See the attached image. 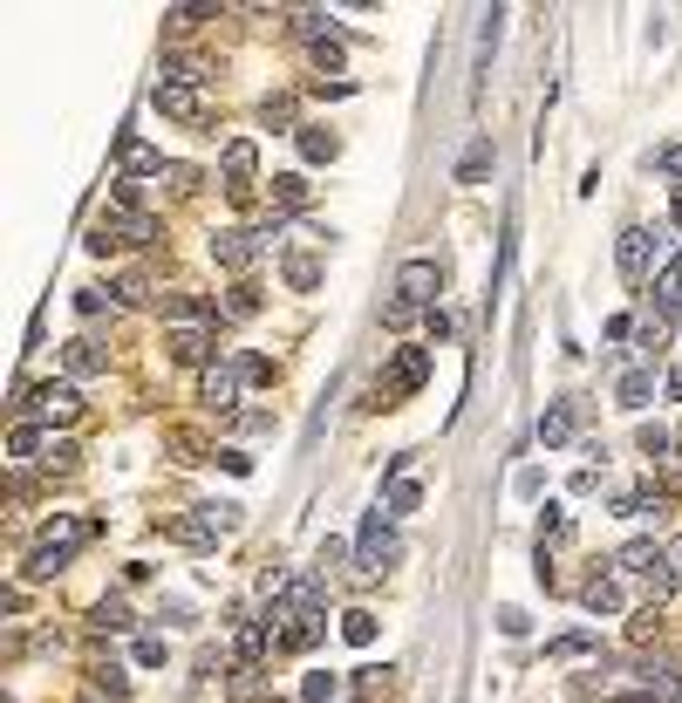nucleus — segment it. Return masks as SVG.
<instances>
[{
	"label": "nucleus",
	"instance_id": "nucleus-5",
	"mask_svg": "<svg viewBox=\"0 0 682 703\" xmlns=\"http://www.w3.org/2000/svg\"><path fill=\"white\" fill-rule=\"evenodd\" d=\"M151 103L164 110L171 123H205L212 117V103H205V89H191V82H157Z\"/></svg>",
	"mask_w": 682,
	"mask_h": 703
},
{
	"label": "nucleus",
	"instance_id": "nucleus-16",
	"mask_svg": "<svg viewBox=\"0 0 682 703\" xmlns=\"http://www.w3.org/2000/svg\"><path fill=\"white\" fill-rule=\"evenodd\" d=\"M82 540H89V526H82L76 512H55V519L41 526V547H55V553H76Z\"/></svg>",
	"mask_w": 682,
	"mask_h": 703
},
{
	"label": "nucleus",
	"instance_id": "nucleus-32",
	"mask_svg": "<svg viewBox=\"0 0 682 703\" xmlns=\"http://www.w3.org/2000/svg\"><path fill=\"white\" fill-rule=\"evenodd\" d=\"M635 342H642L635 355H648V362H655V355L669 349V321H662V314H655V321H642V328H635Z\"/></svg>",
	"mask_w": 682,
	"mask_h": 703
},
{
	"label": "nucleus",
	"instance_id": "nucleus-52",
	"mask_svg": "<svg viewBox=\"0 0 682 703\" xmlns=\"http://www.w3.org/2000/svg\"><path fill=\"white\" fill-rule=\"evenodd\" d=\"M669 219H676V226H682V192H676V198H669Z\"/></svg>",
	"mask_w": 682,
	"mask_h": 703
},
{
	"label": "nucleus",
	"instance_id": "nucleus-29",
	"mask_svg": "<svg viewBox=\"0 0 682 703\" xmlns=\"http://www.w3.org/2000/svg\"><path fill=\"white\" fill-rule=\"evenodd\" d=\"M485 171H492V144H485V137H478V144H471V151H464V164H457V185H478V178H485Z\"/></svg>",
	"mask_w": 682,
	"mask_h": 703
},
{
	"label": "nucleus",
	"instance_id": "nucleus-11",
	"mask_svg": "<svg viewBox=\"0 0 682 703\" xmlns=\"http://www.w3.org/2000/svg\"><path fill=\"white\" fill-rule=\"evenodd\" d=\"M212 342H219V328H178L164 349H171V362H185V369H212Z\"/></svg>",
	"mask_w": 682,
	"mask_h": 703
},
{
	"label": "nucleus",
	"instance_id": "nucleus-43",
	"mask_svg": "<svg viewBox=\"0 0 682 703\" xmlns=\"http://www.w3.org/2000/svg\"><path fill=\"white\" fill-rule=\"evenodd\" d=\"M171 451H178V465H205V444H198V437H185V430L171 437Z\"/></svg>",
	"mask_w": 682,
	"mask_h": 703
},
{
	"label": "nucleus",
	"instance_id": "nucleus-26",
	"mask_svg": "<svg viewBox=\"0 0 682 703\" xmlns=\"http://www.w3.org/2000/svg\"><path fill=\"white\" fill-rule=\"evenodd\" d=\"M171 540H178V547H191V553H205L212 540H219V533H212V526L191 512V519H171Z\"/></svg>",
	"mask_w": 682,
	"mask_h": 703
},
{
	"label": "nucleus",
	"instance_id": "nucleus-44",
	"mask_svg": "<svg viewBox=\"0 0 682 703\" xmlns=\"http://www.w3.org/2000/svg\"><path fill=\"white\" fill-rule=\"evenodd\" d=\"M314 69H341V41H335V35L314 41Z\"/></svg>",
	"mask_w": 682,
	"mask_h": 703
},
{
	"label": "nucleus",
	"instance_id": "nucleus-21",
	"mask_svg": "<svg viewBox=\"0 0 682 703\" xmlns=\"http://www.w3.org/2000/svg\"><path fill=\"white\" fill-rule=\"evenodd\" d=\"M648 396H655V369H628V376L614 383V403H621V410H642Z\"/></svg>",
	"mask_w": 682,
	"mask_h": 703
},
{
	"label": "nucleus",
	"instance_id": "nucleus-14",
	"mask_svg": "<svg viewBox=\"0 0 682 703\" xmlns=\"http://www.w3.org/2000/svg\"><path fill=\"white\" fill-rule=\"evenodd\" d=\"M62 362H69V376H103V369H110V349H103L96 335H76V342L62 349Z\"/></svg>",
	"mask_w": 682,
	"mask_h": 703
},
{
	"label": "nucleus",
	"instance_id": "nucleus-22",
	"mask_svg": "<svg viewBox=\"0 0 682 703\" xmlns=\"http://www.w3.org/2000/svg\"><path fill=\"white\" fill-rule=\"evenodd\" d=\"M205 21H219V7H171V14H164V35L185 41V35H198Z\"/></svg>",
	"mask_w": 682,
	"mask_h": 703
},
{
	"label": "nucleus",
	"instance_id": "nucleus-3",
	"mask_svg": "<svg viewBox=\"0 0 682 703\" xmlns=\"http://www.w3.org/2000/svg\"><path fill=\"white\" fill-rule=\"evenodd\" d=\"M423 383H430V349H396V362H389V383L369 396V410H376V403H396V396H417Z\"/></svg>",
	"mask_w": 682,
	"mask_h": 703
},
{
	"label": "nucleus",
	"instance_id": "nucleus-2",
	"mask_svg": "<svg viewBox=\"0 0 682 703\" xmlns=\"http://www.w3.org/2000/svg\"><path fill=\"white\" fill-rule=\"evenodd\" d=\"M266 246H273L266 233H246V226H226V233H212V260H219L226 274H253Z\"/></svg>",
	"mask_w": 682,
	"mask_h": 703
},
{
	"label": "nucleus",
	"instance_id": "nucleus-17",
	"mask_svg": "<svg viewBox=\"0 0 682 703\" xmlns=\"http://www.w3.org/2000/svg\"><path fill=\"white\" fill-rule=\"evenodd\" d=\"M266 198H273V219H287V212H301V205H307V178H301V171H280V178L266 185Z\"/></svg>",
	"mask_w": 682,
	"mask_h": 703
},
{
	"label": "nucleus",
	"instance_id": "nucleus-38",
	"mask_svg": "<svg viewBox=\"0 0 682 703\" xmlns=\"http://www.w3.org/2000/svg\"><path fill=\"white\" fill-rule=\"evenodd\" d=\"M76 314L103 321V314H110V294H103V287H76Z\"/></svg>",
	"mask_w": 682,
	"mask_h": 703
},
{
	"label": "nucleus",
	"instance_id": "nucleus-13",
	"mask_svg": "<svg viewBox=\"0 0 682 703\" xmlns=\"http://www.w3.org/2000/svg\"><path fill=\"white\" fill-rule=\"evenodd\" d=\"M232 396H239V369H226V362H212V369L198 376V403L226 417V410H232Z\"/></svg>",
	"mask_w": 682,
	"mask_h": 703
},
{
	"label": "nucleus",
	"instance_id": "nucleus-8",
	"mask_svg": "<svg viewBox=\"0 0 682 703\" xmlns=\"http://www.w3.org/2000/svg\"><path fill=\"white\" fill-rule=\"evenodd\" d=\"M321 642H328V615H321V608H294L287 628H280V649L307 656V649H321Z\"/></svg>",
	"mask_w": 682,
	"mask_h": 703
},
{
	"label": "nucleus",
	"instance_id": "nucleus-45",
	"mask_svg": "<svg viewBox=\"0 0 682 703\" xmlns=\"http://www.w3.org/2000/svg\"><path fill=\"white\" fill-rule=\"evenodd\" d=\"M655 164H662V171L676 178V192H682V144H669V151H655Z\"/></svg>",
	"mask_w": 682,
	"mask_h": 703
},
{
	"label": "nucleus",
	"instance_id": "nucleus-42",
	"mask_svg": "<svg viewBox=\"0 0 682 703\" xmlns=\"http://www.w3.org/2000/svg\"><path fill=\"white\" fill-rule=\"evenodd\" d=\"M123 301H164L151 287V274H123Z\"/></svg>",
	"mask_w": 682,
	"mask_h": 703
},
{
	"label": "nucleus",
	"instance_id": "nucleus-18",
	"mask_svg": "<svg viewBox=\"0 0 682 703\" xmlns=\"http://www.w3.org/2000/svg\"><path fill=\"white\" fill-rule=\"evenodd\" d=\"M580 608L587 615H621V581L614 574H594V581L580 587Z\"/></svg>",
	"mask_w": 682,
	"mask_h": 703
},
{
	"label": "nucleus",
	"instance_id": "nucleus-6",
	"mask_svg": "<svg viewBox=\"0 0 682 703\" xmlns=\"http://www.w3.org/2000/svg\"><path fill=\"white\" fill-rule=\"evenodd\" d=\"M396 294L417 301V308H430V301L444 294V267H437V260H403V267H396Z\"/></svg>",
	"mask_w": 682,
	"mask_h": 703
},
{
	"label": "nucleus",
	"instance_id": "nucleus-9",
	"mask_svg": "<svg viewBox=\"0 0 682 703\" xmlns=\"http://www.w3.org/2000/svg\"><path fill=\"white\" fill-rule=\"evenodd\" d=\"M614 260H621V280H635V287H642L648 267H655V233L628 226V233H621V246H614Z\"/></svg>",
	"mask_w": 682,
	"mask_h": 703
},
{
	"label": "nucleus",
	"instance_id": "nucleus-47",
	"mask_svg": "<svg viewBox=\"0 0 682 703\" xmlns=\"http://www.w3.org/2000/svg\"><path fill=\"white\" fill-rule=\"evenodd\" d=\"M137 663H144V669L164 663V642H157V635H144V642H137Z\"/></svg>",
	"mask_w": 682,
	"mask_h": 703
},
{
	"label": "nucleus",
	"instance_id": "nucleus-15",
	"mask_svg": "<svg viewBox=\"0 0 682 703\" xmlns=\"http://www.w3.org/2000/svg\"><path fill=\"white\" fill-rule=\"evenodd\" d=\"M614 567H621V574H642V581H648L655 567H669V553L655 547V540H628V547L614 553Z\"/></svg>",
	"mask_w": 682,
	"mask_h": 703
},
{
	"label": "nucleus",
	"instance_id": "nucleus-51",
	"mask_svg": "<svg viewBox=\"0 0 682 703\" xmlns=\"http://www.w3.org/2000/svg\"><path fill=\"white\" fill-rule=\"evenodd\" d=\"M669 396H682V369H669Z\"/></svg>",
	"mask_w": 682,
	"mask_h": 703
},
{
	"label": "nucleus",
	"instance_id": "nucleus-24",
	"mask_svg": "<svg viewBox=\"0 0 682 703\" xmlns=\"http://www.w3.org/2000/svg\"><path fill=\"white\" fill-rule=\"evenodd\" d=\"M642 697L648 703H682V676L676 669H642Z\"/></svg>",
	"mask_w": 682,
	"mask_h": 703
},
{
	"label": "nucleus",
	"instance_id": "nucleus-35",
	"mask_svg": "<svg viewBox=\"0 0 682 703\" xmlns=\"http://www.w3.org/2000/svg\"><path fill=\"white\" fill-rule=\"evenodd\" d=\"M417 301H403V294H396V301H389V308H382V328H389V335H403V328H417Z\"/></svg>",
	"mask_w": 682,
	"mask_h": 703
},
{
	"label": "nucleus",
	"instance_id": "nucleus-12",
	"mask_svg": "<svg viewBox=\"0 0 682 703\" xmlns=\"http://www.w3.org/2000/svg\"><path fill=\"white\" fill-rule=\"evenodd\" d=\"M164 321H178V328H219V301H205V294H164Z\"/></svg>",
	"mask_w": 682,
	"mask_h": 703
},
{
	"label": "nucleus",
	"instance_id": "nucleus-7",
	"mask_svg": "<svg viewBox=\"0 0 682 703\" xmlns=\"http://www.w3.org/2000/svg\"><path fill=\"white\" fill-rule=\"evenodd\" d=\"M219 171H226V192H232V198H253V171H260V151H253V137H232L226 157H219Z\"/></svg>",
	"mask_w": 682,
	"mask_h": 703
},
{
	"label": "nucleus",
	"instance_id": "nucleus-34",
	"mask_svg": "<svg viewBox=\"0 0 682 703\" xmlns=\"http://www.w3.org/2000/svg\"><path fill=\"white\" fill-rule=\"evenodd\" d=\"M260 117H266V130H301V123H294V96H266Z\"/></svg>",
	"mask_w": 682,
	"mask_h": 703
},
{
	"label": "nucleus",
	"instance_id": "nucleus-28",
	"mask_svg": "<svg viewBox=\"0 0 682 703\" xmlns=\"http://www.w3.org/2000/svg\"><path fill=\"white\" fill-rule=\"evenodd\" d=\"M635 451H642V458H669V451H676V437H669L662 424H635Z\"/></svg>",
	"mask_w": 682,
	"mask_h": 703
},
{
	"label": "nucleus",
	"instance_id": "nucleus-23",
	"mask_svg": "<svg viewBox=\"0 0 682 703\" xmlns=\"http://www.w3.org/2000/svg\"><path fill=\"white\" fill-rule=\"evenodd\" d=\"M294 137H301V157H307V164H328V157L341 151V144H335V130H321V123H301Z\"/></svg>",
	"mask_w": 682,
	"mask_h": 703
},
{
	"label": "nucleus",
	"instance_id": "nucleus-49",
	"mask_svg": "<svg viewBox=\"0 0 682 703\" xmlns=\"http://www.w3.org/2000/svg\"><path fill=\"white\" fill-rule=\"evenodd\" d=\"M341 560H348V547H341V540H328V547H321V567H314V574H328V567H341Z\"/></svg>",
	"mask_w": 682,
	"mask_h": 703
},
{
	"label": "nucleus",
	"instance_id": "nucleus-46",
	"mask_svg": "<svg viewBox=\"0 0 682 703\" xmlns=\"http://www.w3.org/2000/svg\"><path fill=\"white\" fill-rule=\"evenodd\" d=\"M498 628H505V635H526V608H498Z\"/></svg>",
	"mask_w": 682,
	"mask_h": 703
},
{
	"label": "nucleus",
	"instance_id": "nucleus-19",
	"mask_svg": "<svg viewBox=\"0 0 682 703\" xmlns=\"http://www.w3.org/2000/svg\"><path fill=\"white\" fill-rule=\"evenodd\" d=\"M116 157H123V171H130V178H164V157H157L151 144H137V137H123V144H116Z\"/></svg>",
	"mask_w": 682,
	"mask_h": 703
},
{
	"label": "nucleus",
	"instance_id": "nucleus-53",
	"mask_svg": "<svg viewBox=\"0 0 682 703\" xmlns=\"http://www.w3.org/2000/svg\"><path fill=\"white\" fill-rule=\"evenodd\" d=\"M676 485H682V465H676Z\"/></svg>",
	"mask_w": 682,
	"mask_h": 703
},
{
	"label": "nucleus",
	"instance_id": "nucleus-4",
	"mask_svg": "<svg viewBox=\"0 0 682 703\" xmlns=\"http://www.w3.org/2000/svg\"><path fill=\"white\" fill-rule=\"evenodd\" d=\"M14 396H21V410H41L48 424L82 417V390H76V383H41V390H14Z\"/></svg>",
	"mask_w": 682,
	"mask_h": 703
},
{
	"label": "nucleus",
	"instance_id": "nucleus-31",
	"mask_svg": "<svg viewBox=\"0 0 682 703\" xmlns=\"http://www.w3.org/2000/svg\"><path fill=\"white\" fill-rule=\"evenodd\" d=\"M226 314H232V321H253V314H260V287H253V280H239V287L226 294Z\"/></svg>",
	"mask_w": 682,
	"mask_h": 703
},
{
	"label": "nucleus",
	"instance_id": "nucleus-40",
	"mask_svg": "<svg viewBox=\"0 0 682 703\" xmlns=\"http://www.w3.org/2000/svg\"><path fill=\"white\" fill-rule=\"evenodd\" d=\"M96 628H110V635H116V628H130V608H123L116 594H110V601H96Z\"/></svg>",
	"mask_w": 682,
	"mask_h": 703
},
{
	"label": "nucleus",
	"instance_id": "nucleus-10",
	"mask_svg": "<svg viewBox=\"0 0 682 703\" xmlns=\"http://www.w3.org/2000/svg\"><path fill=\"white\" fill-rule=\"evenodd\" d=\"M417 506H423V485L410 478V458H396V465H389V492H382V512H389V519H403V512H417Z\"/></svg>",
	"mask_w": 682,
	"mask_h": 703
},
{
	"label": "nucleus",
	"instance_id": "nucleus-25",
	"mask_svg": "<svg viewBox=\"0 0 682 703\" xmlns=\"http://www.w3.org/2000/svg\"><path fill=\"white\" fill-rule=\"evenodd\" d=\"M539 444H573V403H553L539 417Z\"/></svg>",
	"mask_w": 682,
	"mask_h": 703
},
{
	"label": "nucleus",
	"instance_id": "nucleus-37",
	"mask_svg": "<svg viewBox=\"0 0 682 703\" xmlns=\"http://www.w3.org/2000/svg\"><path fill=\"white\" fill-rule=\"evenodd\" d=\"M341 697V676H307L301 683V703H335Z\"/></svg>",
	"mask_w": 682,
	"mask_h": 703
},
{
	"label": "nucleus",
	"instance_id": "nucleus-50",
	"mask_svg": "<svg viewBox=\"0 0 682 703\" xmlns=\"http://www.w3.org/2000/svg\"><path fill=\"white\" fill-rule=\"evenodd\" d=\"M662 553H669V567H676V574H682V533H676V540H669V547H662Z\"/></svg>",
	"mask_w": 682,
	"mask_h": 703
},
{
	"label": "nucleus",
	"instance_id": "nucleus-41",
	"mask_svg": "<svg viewBox=\"0 0 682 703\" xmlns=\"http://www.w3.org/2000/svg\"><path fill=\"white\" fill-rule=\"evenodd\" d=\"M232 369H239V383H273V362L266 355H239Z\"/></svg>",
	"mask_w": 682,
	"mask_h": 703
},
{
	"label": "nucleus",
	"instance_id": "nucleus-48",
	"mask_svg": "<svg viewBox=\"0 0 682 703\" xmlns=\"http://www.w3.org/2000/svg\"><path fill=\"white\" fill-rule=\"evenodd\" d=\"M648 635H655V608H642V615L628 622V642H648Z\"/></svg>",
	"mask_w": 682,
	"mask_h": 703
},
{
	"label": "nucleus",
	"instance_id": "nucleus-39",
	"mask_svg": "<svg viewBox=\"0 0 682 703\" xmlns=\"http://www.w3.org/2000/svg\"><path fill=\"white\" fill-rule=\"evenodd\" d=\"M594 649V635H560V642H546V656L553 663H567V656H587Z\"/></svg>",
	"mask_w": 682,
	"mask_h": 703
},
{
	"label": "nucleus",
	"instance_id": "nucleus-1",
	"mask_svg": "<svg viewBox=\"0 0 682 703\" xmlns=\"http://www.w3.org/2000/svg\"><path fill=\"white\" fill-rule=\"evenodd\" d=\"M403 560V547H396V519L389 512H362V533H355V574L362 581H376L382 567H396Z\"/></svg>",
	"mask_w": 682,
	"mask_h": 703
},
{
	"label": "nucleus",
	"instance_id": "nucleus-30",
	"mask_svg": "<svg viewBox=\"0 0 682 703\" xmlns=\"http://www.w3.org/2000/svg\"><path fill=\"white\" fill-rule=\"evenodd\" d=\"M341 635H348L355 649H369V642H376V615H369V608H348V615H341Z\"/></svg>",
	"mask_w": 682,
	"mask_h": 703
},
{
	"label": "nucleus",
	"instance_id": "nucleus-27",
	"mask_svg": "<svg viewBox=\"0 0 682 703\" xmlns=\"http://www.w3.org/2000/svg\"><path fill=\"white\" fill-rule=\"evenodd\" d=\"M7 458H14V465H28V458H48V451H41V430H35V424H14V437H7Z\"/></svg>",
	"mask_w": 682,
	"mask_h": 703
},
{
	"label": "nucleus",
	"instance_id": "nucleus-33",
	"mask_svg": "<svg viewBox=\"0 0 682 703\" xmlns=\"http://www.w3.org/2000/svg\"><path fill=\"white\" fill-rule=\"evenodd\" d=\"M239 512H246V506H232V499H212V506H198V519H205L212 533H232V526H239Z\"/></svg>",
	"mask_w": 682,
	"mask_h": 703
},
{
	"label": "nucleus",
	"instance_id": "nucleus-20",
	"mask_svg": "<svg viewBox=\"0 0 682 703\" xmlns=\"http://www.w3.org/2000/svg\"><path fill=\"white\" fill-rule=\"evenodd\" d=\"M280 274H287V287H294V294H314V287H321V260H314V253H287V260H280Z\"/></svg>",
	"mask_w": 682,
	"mask_h": 703
},
{
	"label": "nucleus",
	"instance_id": "nucleus-36",
	"mask_svg": "<svg viewBox=\"0 0 682 703\" xmlns=\"http://www.w3.org/2000/svg\"><path fill=\"white\" fill-rule=\"evenodd\" d=\"M76 444H48V458H41V471H48V478H69V471H76Z\"/></svg>",
	"mask_w": 682,
	"mask_h": 703
}]
</instances>
